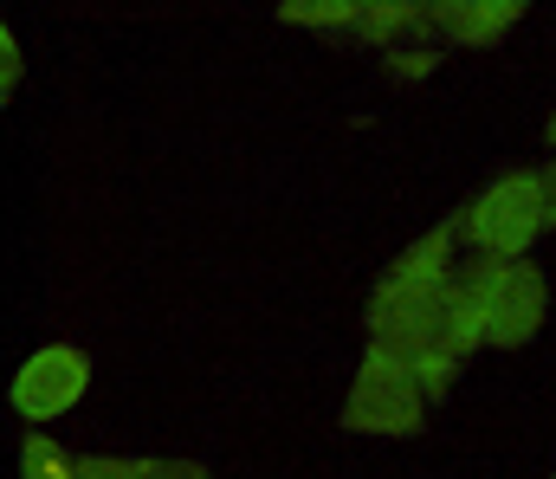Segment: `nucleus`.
I'll use <instances>...</instances> for the list:
<instances>
[{
    "label": "nucleus",
    "instance_id": "nucleus-12",
    "mask_svg": "<svg viewBox=\"0 0 556 479\" xmlns=\"http://www.w3.org/2000/svg\"><path fill=\"white\" fill-rule=\"evenodd\" d=\"M78 479H137V461H111V454H78Z\"/></svg>",
    "mask_w": 556,
    "mask_h": 479
},
{
    "label": "nucleus",
    "instance_id": "nucleus-11",
    "mask_svg": "<svg viewBox=\"0 0 556 479\" xmlns=\"http://www.w3.org/2000/svg\"><path fill=\"white\" fill-rule=\"evenodd\" d=\"M278 20H291V26H330V33H350V26H356V7H350V0H317V7L291 0V7H278Z\"/></svg>",
    "mask_w": 556,
    "mask_h": 479
},
{
    "label": "nucleus",
    "instance_id": "nucleus-10",
    "mask_svg": "<svg viewBox=\"0 0 556 479\" xmlns=\"http://www.w3.org/2000/svg\"><path fill=\"white\" fill-rule=\"evenodd\" d=\"M20 479H78V454H65L52 434L20 441Z\"/></svg>",
    "mask_w": 556,
    "mask_h": 479
},
{
    "label": "nucleus",
    "instance_id": "nucleus-4",
    "mask_svg": "<svg viewBox=\"0 0 556 479\" xmlns=\"http://www.w3.org/2000/svg\"><path fill=\"white\" fill-rule=\"evenodd\" d=\"M85 389H91V356L72 350V343H46V350L26 356V369L13 376V415L52 421V415H65Z\"/></svg>",
    "mask_w": 556,
    "mask_h": 479
},
{
    "label": "nucleus",
    "instance_id": "nucleus-1",
    "mask_svg": "<svg viewBox=\"0 0 556 479\" xmlns=\"http://www.w3.org/2000/svg\"><path fill=\"white\" fill-rule=\"evenodd\" d=\"M369 343L389 350L395 363L415 369V382L427 389V402L453 395L459 376V350H453V312H446V279H376L369 292Z\"/></svg>",
    "mask_w": 556,
    "mask_h": 479
},
{
    "label": "nucleus",
    "instance_id": "nucleus-9",
    "mask_svg": "<svg viewBox=\"0 0 556 479\" xmlns=\"http://www.w3.org/2000/svg\"><path fill=\"white\" fill-rule=\"evenodd\" d=\"M459 234H466L459 220H440L433 234H420L415 247H408V253H402V260L389 266V279H446V273L459 266V260H453V247H459Z\"/></svg>",
    "mask_w": 556,
    "mask_h": 479
},
{
    "label": "nucleus",
    "instance_id": "nucleus-8",
    "mask_svg": "<svg viewBox=\"0 0 556 479\" xmlns=\"http://www.w3.org/2000/svg\"><path fill=\"white\" fill-rule=\"evenodd\" d=\"M350 33L369 39V46H382V52H395V39H427L433 33V13L408 7V0H369V7H356Z\"/></svg>",
    "mask_w": 556,
    "mask_h": 479
},
{
    "label": "nucleus",
    "instance_id": "nucleus-17",
    "mask_svg": "<svg viewBox=\"0 0 556 479\" xmlns=\"http://www.w3.org/2000/svg\"><path fill=\"white\" fill-rule=\"evenodd\" d=\"M544 143H551V156H556V111H551V124H544Z\"/></svg>",
    "mask_w": 556,
    "mask_h": 479
},
{
    "label": "nucleus",
    "instance_id": "nucleus-14",
    "mask_svg": "<svg viewBox=\"0 0 556 479\" xmlns=\"http://www.w3.org/2000/svg\"><path fill=\"white\" fill-rule=\"evenodd\" d=\"M389 65H395V72H408V78H420V72H433V65H440V52L408 46V52H389Z\"/></svg>",
    "mask_w": 556,
    "mask_h": 479
},
{
    "label": "nucleus",
    "instance_id": "nucleus-6",
    "mask_svg": "<svg viewBox=\"0 0 556 479\" xmlns=\"http://www.w3.org/2000/svg\"><path fill=\"white\" fill-rule=\"evenodd\" d=\"M511 260H492V253H472L446 273V312H453V350L472 356L485 343V324H492V299H498V279H505Z\"/></svg>",
    "mask_w": 556,
    "mask_h": 479
},
{
    "label": "nucleus",
    "instance_id": "nucleus-16",
    "mask_svg": "<svg viewBox=\"0 0 556 479\" xmlns=\"http://www.w3.org/2000/svg\"><path fill=\"white\" fill-rule=\"evenodd\" d=\"M544 175V234H556V156L538 168Z\"/></svg>",
    "mask_w": 556,
    "mask_h": 479
},
{
    "label": "nucleus",
    "instance_id": "nucleus-13",
    "mask_svg": "<svg viewBox=\"0 0 556 479\" xmlns=\"http://www.w3.org/2000/svg\"><path fill=\"white\" fill-rule=\"evenodd\" d=\"M137 479H214L194 461H137Z\"/></svg>",
    "mask_w": 556,
    "mask_h": 479
},
{
    "label": "nucleus",
    "instance_id": "nucleus-2",
    "mask_svg": "<svg viewBox=\"0 0 556 479\" xmlns=\"http://www.w3.org/2000/svg\"><path fill=\"white\" fill-rule=\"evenodd\" d=\"M472 253H492V260H525L531 240L544 234V175L538 168H518V175H498L466 214H459Z\"/></svg>",
    "mask_w": 556,
    "mask_h": 479
},
{
    "label": "nucleus",
    "instance_id": "nucleus-18",
    "mask_svg": "<svg viewBox=\"0 0 556 479\" xmlns=\"http://www.w3.org/2000/svg\"><path fill=\"white\" fill-rule=\"evenodd\" d=\"M551 479H556V474H551Z\"/></svg>",
    "mask_w": 556,
    "mask_h": 479
},
{
    "label": "nucleus",
    "instance_id": "nucleus-15",
    "mask_svg": "<svg viewBox=\"0 0 556 479\" xmlns=\"http://www.w3.org/2000/svg\"><path fill=\"white\" fill-rule=\"evenodd\" d=\"M0 91L7 98L20 91V46H13V33H0Z\"/></svg>",
    "mask_w": 556,
    "mask_h": 479
},
{
    "label": "nucleus",
    "instance_id": "nucleus-3",
    "mask_svg": "<svg viewBox=\"0 0 556 479\" xmlns=\"http://www.w3.org/2000/svg\"><path fill=\"white\" fill-rule=\"evenodd\" d=\"M343 428L350 434H420L427 428V389L415 382V369L369 343L356 389L343 402Z\"/></svg>",
    "mask_w": 556,
    "mask_h": 479
},
{
    "label": "nucleus",
    "instance_id": "nucleus-5",
    "mask_svg": "<svg viewBox=\"0 0 556 479\" xmlns=\"http://www.w3.org/2000/svg\"><path fill=\"white\" fill-rule=\"evenodd\" d=\"M551 312V286H544V266L538 260H511L505 279H498V299H492V324H485V343L498 350H518L544 330Z\"/></svg>",
    "mask_w": 556,
    "mask_h": 479
},
{
    "label": "nucleus",
    "instance_id": "nucleus-7",
    "mask_svg": "<svg viewBox=\"0 0 556 479\" xmlns=\"http://www.w3.org/2000/svg\"><path fill=\"white\" fill-rule=\"evenodd\" d=\"M433 33L453 46H492L525 20V0H433Z\"/></svg>",
    "mask_w": 556,
    "mask_h": 479
}]
</instances>
